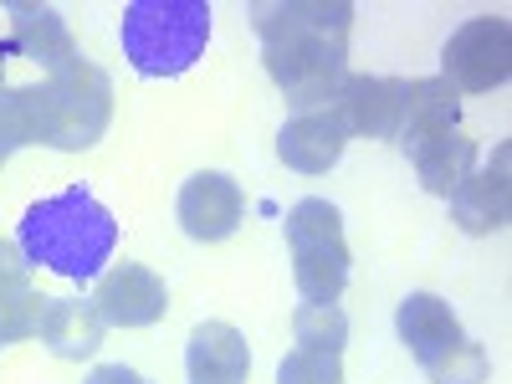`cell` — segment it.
Instances as JSON below:
<instances>
[{"instance_id":"obj_1","label":"cell","mask_w":512,"mask_h":384,"mask_svg":"<svg viewBox=\"0 0 512 384\" xmlns=\"http://www.w3.org/2000/svg\"><path fill=\"white\" fill-rule=\"evenodd\" d=\"M113 246H118V221L88 185H67L62 195L36 200L16 226L21 262L57 272L67 282H98L113 262Z\"/></svg>"},{"instance_id":"obj_2","label":"cell","mask_w":512,"mask_h":384,"mask_svg":"<svg viewBox=\"0 0 512 384\" xmlns=\"http://www.w3.org/2000/svg\"><path fill=\"white\" fill-rule=\"evenodd\" d=\"M118 41L139 77H180L205 57L210 6L205 0H128Z\"/></svg>"},{"instance_id":"obj_3","label":"cell","mask_w":512,"mask_h":384,"mask_svg":"<svg viewBox=\"0 0 512 384\" xmlns=\"http://www.w3.org/2000/svg\"><path fill=\"white\" fill-rule=\"evenodd\" d=\"M287 251H292V282L303 303H338L349 287V241H344V216L328 200H297L287 210Z\"/></svg>"},{"instance_id":"obj_4","label":"cell","mask_w":512,"mask_h":384,"mask_svg":"<svg viewBox=\"0 0 512 384\" xmlns=\"http://www.w3.org/2000/svg\"><path fill=\"white\" fill-rule=\"evenodd\" d=\"M41 123H47V149L82 154L93 149L113 123V82L93 62H72L41 82Z\"/></svg>"},{"instance_id":"obj_5","label":"cell","mask_w":512,"mask_h":384,"mask_svg":"<svg viewBox=\"0 0 512 384\" xmlns=\"http://www.w3.org/2000/svg\"><path fill=\"white\" fill-rule=\"evenodd\" d=\"M267 77L287 93L297 113H318L349 82V41L344 36H308V41H272L262 47Z\"/></svg>"},{"instance_id":"obj_6","label":"cell","mask_w":512,"mask_h":384,"mask_svg":"<svg viewBox=\"0 0 512 384\" xmlns=\"http://www.w3.org/2000/svg\"><path fill=\"white\" fill-rule=\"evenodd\" d=\"M441 77L456 93H492L512 77V26L502 16L461 21L441 52Z\"/></svg>"},{"instance_id":"obj_7","label":"cell","mask_w":512,"mask_h":384,"mask_svg":"<svg viewBox=\"0 0 512 384\" xmlns=\"http://www.w3.org/2000/svg\"><path fill=\"white\" fill-rule=\"evenodd\" d=\"M93 308L108 328H149L164 318L169 308V287L159 272L139 267V262H118L98 277V292H93Z\"/></svg>"},{"instance_id":"obj_8","label":"cell","mask_w":512,"mask_h":384,"mask_svg":"<svg viewBox=\"0 0 512 384\" xmlns=\"http://www.w3.org/2000/svg\"><path fill=\"white\" fill-rule=\"evenodd\" d=\"M241 210H246V195L226 169H200V175H190L180 185V200H175L180 231L190 241H226L241 226Z\"/></svg>"},{"instance_id":"obj_9","label":"cell","mask_w":512,"mask_h":384,"mask_svg":"<svg viewBox=\"0 0 512 384\" xmlns=\"http://www.w3.org/2000/svg\"><path fill=\"white\" fill-rule=\"evenodd\" d=\"M251 26L262 36V47L272 41H308V36H344L354 26L349 0H251Z\"/></svg>"},{"instance_id":"obj_10","label":"cell","mask_w":512,"mask_h":384,"mask_svg":"<svg viewBox=\"0 0 512 384\" xmlns=\"http://www.w3.org/2000/svg\"><path fill=\"white\" fill-rule=\"evenodd\" d=\"M512 149L497 144L492 164L487 169H472L456 195H451V221L466 231V236H487V231H502L507 216H512Z\"/></svg>"},{"instance_id":"obj_11","label":"cell","mask_w":512,"mask_h":384,"mask_svg":"<svg viewBox=\"0 0 512 384\" xmlns=\"http://www.w3.org/2000/svg\"><path fill=\"white\" fill-rule=\"evenodd\" d=\"M349 149V128L344 118H338V108H318V113H297L282 123L277 134V154L287 169H297V175H328V169L344 159Z\"/></svg>"},{"instance_id":"obj_12","label":"cell","mask_w":512,"mask_h":384,"mask_svg":"<svg viewBox=\"0 0 512 384\" xmlns=\"http://www.w3.org/2000/svg\"><path fill=\"white\" fill-rule=\"evenodd\" d=\"M400 103H405V82L400 77H349L338 88L333 108L344 118L349 139H395L400 134Z\"/></svg>"},{"instance_id":"obj_13","label":"cell","mask_w":512,"mask_h":384,"mask_svg":"<svg viewBox=\"0 0 512 384\" xmlns=\"http://www.w3.org/2000/svg\"><path fill=\"white\" fill-rule=\"evenodd\" d=\"M395 328H400V344L415 354L420 369H431L441 354H451L466 338L456 308L446 303V297H436V292H410L400 303V313H395Z\"/></svg>"},{"instance_id":"obj_14","label":"cell","mask_w":512,"mask_h":384,"mask_svg":"<svg viewBox=\"0 0 512 384\" xmlns=\"http://www.w3.org/2000/svg\"><path fill=\"white\" fill-rule=\"evenodd\" d=\"M461 123V93L446 77H415L405 82V103H400V149L415 154L420 144H431Z\"/></svg>"},{"instance_id":"obj_15","label":"cell","mask_w":512,"mask_h":384,"mask_svg":"<svg viewBox=\"0 0 512 384\" xmlns=\"http://www.w3.org/2000/svg\"><path fill=\"white\" fill-rule=\"evenodd\" d=\"M11 47L21 57H31L36 67H47V72H62L77 62V41L62 21L57 6H36V0H11Z\"/></svg>"},{"instance_id":"obj_16","label":"cell","mask_w":512,"mask_h":384,"mask_svg":"<svg viewBox=\"0 0 512 384\" xmlns=\"http://www.w3.org/2000/svg\"><path fill=\"white\" fill-rule=\"evenodd\" d=\"M185 369H190V384H246L251 349H246L241 328H231V323H200L190 333Z\"/></svg>"},{"instance_id":"obj_17","label":"cell","mask_w":512,"mask_h":384,"mask_svg":"<svg viewBox=\"0 0 512 384\" xmlns=\"http://www.w3.org/2000/svg\"><path fill=\"white\" fill-rule=\"evenodd\" d=\"M103 333H108V323L98 318L93 297H52L36 338L57 359H93L103 349Z\"/></svg>"},{"instance_id":"obj_18","label":"cell","mask_w":512,"mask_h":384,"mask_svg":"<svg viewBox=\"0 0 512 384\" xmlns=\"http://www.w3.org/2000/svg\"><path fill=\"white\" fill-rule=\"evenodd\" d=\"M410 164H415V175H420L425 190L451 200L456 185L477 169V139H466L461 128H451V134H441V139H431V144H420V149L410 154Z\"/></svg>"},{"instance_id":"obj_19","label":"cell","mask_w":512,"mask_h":384,"mask_svg":"<svg viewBox=\"0 0 512 384\" xmlns=\"http://www.w3.org/2000/svg\"><path fill=\"white\" fill-rule=\"evenodd\" d=\"M47 144V123H41V82L26 88H0V164L16 149Z\"/></svg>"},{"instance_id":"obj_20","label":"cell","mask_w":512,"mask_h":384,"mask_svg":"<svg viewBox=\"0 0 512 384\" xmlns=\"http://www.w3.org/2000/svg\"><path fill=\"white\" fill-rule=\"evenodd\" d=\"M47 303H52V297H41L26 272L0 282V344L36 338L41 333V318H47Z\"/></svg>"},{"instance_id":"obj_21","label":"cell","mask_w":512,"mask_h":384,"mask_svg":"<svg viewBox=\"0 0 512 384\" xmlns=\"http://www.w3.org/2000/svg\"><path fill=\"white\" fill-rule=\"evenodd\" d=\"M292 338L303 349H333V354H344L349 344V318L338 303H303L292 313Z\"/></svg>"},{"instance_id":"obj_22","label":"cell","mask_w":512,"mask_h":384,"mask_svg":"<svg viewBox=\"0 0 512 384\" xmlns=\"http://www.w3.org/2000/svg\"><path fill=\"white\" fill-rule=\"evenodd\" d=\"M277 384H344V354H333V349H303V344H297L277 364Z\"/></svg>"},{"instance_id":"obj_23","label":"cell","mask_w":512,"mask_h":384,"mask_svg":"<svg viewBox=\"0 0 512 384\" xmlns=\"http://www.w3.org/2000/svg\"><path fill=\"white\" fill-rule=\"evenodd\" d=\"M487 349L477 344V338H461V344L451 349V354H441L431 369H425V374H431L436 384H487Z\"/></svg>"},{"instance_id":"obj_24","label":"cell","mask_w":512,"mask_h":384,"mask_svg":"<svg viewBox=\"0 0 512 384\" xmlns=\"http://www.w3.org/2000/svg\"><path fill=\"white\" fill-rule=\"evenodd\" d=\"M82 384H149V379H144L139 369H128V364H98Z\"/></svg>"},{"instance_id":"obj_25","label":"cell","mask_w":512,"mask_h":384,"mask_svg":"<svg viewBox=\"0 0 512 384\" xmlns=\"http://www.w3.org/2000/svg\"><path fill=\"white\" fill-rule=\"evenodd\" d=\"M26 272V262H21V251L16 246H6V241H0V282H6V277H21Z\"/></svg>"},{"instance_id":"obj_26","label":"cell","mask_w":512,"mask_h":384,"mask_svg":"<svg viewBox=\"0 0 512 384\" xmlns=\"http://www.w3.org/2000/svg\"><path fill=\"white\" fill-rule=\"evenodd\" d=\"M16 47H11V41H0V88H6V57H11Z\"/></svg>"}]
</instances>
